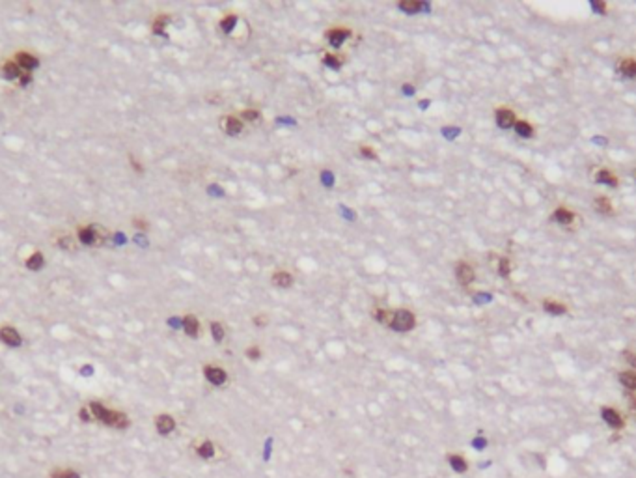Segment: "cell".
I'll use <instances>...</instances> for the list:
<instances>
[{"label": "cell", "mask_w": 636, "mask_h": 478, "mask_svg": "<svg viewBox=\"0 0 636 478\" xmlns=\"http://www.w3.org/2000/svg\"><path fill=\"white\" fill-rule=\"evenodd\" d=\"M88 407H90V413H91V418H97V420H101L107 426H112V428H118V430H123L129 426V417L125 413H121V411H114V409L105 407L99 402H91Z\"/></svg>", "instance_id": "6da1fadb"}, {"label": "cell", "mask_w": 636, "mask_h": 478, "mask_svg": "<svg viewBox=\"0 0 636 478\" xmlns=\"http://www.w3.org/2000/svg\"><path fill=\"white\" fill-rule=\"evenodd\" d=\"M388 327L392 331H396V333H409V331H412L416 327V316H414V312H410L407 309L394 310Z\"/></svg>", "instance_id": "7a4b0ae2"}, {"label": "cell", "mask_w": 636, "mask_h": 478, "mask_svg": "<svg viewBox=\"0 0 636 478\" xmlns=\"http://www.w3.org/2000/svg\"><path fill=\"white\" fill-rule=\"evenodd\" d=\"M77 236H79L80 243H84V245H101V243H105L109 232L99 224H90V226H80Z\"/></svg>", "instance_id": "3957f363"}, {"label": "cell", "mask_w": 636, "mask_h": 478, "mask_svg": "<svg viewBox=\"0 0 636 478\" xmlns=\"http://www.w3.org/2000/svg\"><path fill=\"white\" fill-rule=\"evenodd\" d=\"M192 450H194V454L200 459H205V461H211V459L217 456V445L213 441H209V439L194 441L192 443Z\"/></svg>", "instance_id": "277c9868"}, {"label": "cell", "mask_w": 636, "mask_h": 478, "mask_svg": "<svg viewBox=\"0 0 636 478\" xmlns=\"http://www.w3.org/2000/svg\"><path fill=\"white\" fill-rule=\"evenodd\" d=\"M204 376L207 379L211 385L215 387H222L226 381H228V372L222 368V366H217V364H207L204 366Z\"/></svg>", "instance_id": "5b68a950"}, {"label": "cell", "mask_w": 636, "mask_h": 478, "mask_svg": "<svg viewBox=\"0 0 636 478\" xmlns=\"http://www.w3.org/2000/svg\"><path fill=\"white\" fill-rule=\"evenodd\" d=\"M601 417H603V420H605L612 430H623L625 428V418H623V415H621L617 409L603 407L601 409Z\"/></svg>", "instance_id": "8992f818"}, {"label": "cell", "mask_w": 636, "mask_h": 478, "mask_svg": "<svg viewBox=\"0 0 636 478\" xmlns=\"http://www.w3.org/2000/svg\"><path fill=\"white\" fill-rule=\"evenodd\" d=\"M455 277H457L459 284L467 288V286H470V284L474 282L476 273H474V267H472L470 263H467V262H459L457 265H455Z\"/></svg>", "instance_id": "52a82bcc"}, {"label": "cell", "mask_w": 636, "mask_h": 478, "mask_svg": "<svg viewBox=\"0 0 636 478\" xmlns=\"http://www.w3.org/2000/svg\"><path fill=\"white\" fill-rule=\"evenodd\" d=\"M495 118H497L498 127H502V129L515 127V121H517V118H515V112H513L511 109H507V107H500V109H497V112H495Z\"/></svg>", "instance_id": "ba28073f"}, {"label": "cell", "mask_w": 636, "mask_h": 478, "mask_svg": "<svg viewBox=\"0 0 636 478\" xmlns=\"http://www.w3.org/2000/svg\"><path fill=\"white\" fill-rule=\"evenodd\" d=\"M155 428L160 435H170L176 430V418L168 415V413H160L155 417Z\"/></svg>", "instance_id": "9c48e42d"}, {"label": "cell", "mask_w": 636, "mask_h": 478, "mask_svg": "<svg viewBox=\"0 0 636 478\" xmlns=\"http://www.w3.org/2000/svg\"><path fill=\"white\" fill-rule=\"evenodd\" d=\"M446 459H448V463H450V467L454 469L455 473H459V475H465L468 469H470V463H468V459L465 458L463 454L452 452V454H448L446 456Z\"/></svg>", "instance_id": "30bf717a"}, {"label": "cell", "mask_w": 636, "mask_h": 478, "mask_svg": "<svg viewBox=\"0 0 636 478\" xmlns=\"http://www.w3.org/2000/svg\"><path fill=\"white\" fill-rule=\"evenodd\" d=\"M325 36H327V40L330 41V45L332 47H340L343 41L347 40L349 36H351V30H347V28H330V30H327L325 32Z\"/></svg>", "instance_id": "8fae6325"}, {"label": "cell", "mask_w": 636, "mask_h": 478, "mask_svg": "<svg viewBox=\"0 0 636 478\" xmlns=\"http://www.w3.org/2000/svg\"><path fill=\"white\" fill-rule=\"evenodd\" d=\"M617 73L625 79H636V60L621 58L617 62Z\"/></svg>", "instance_id": "7c38bea8"}, {"label": "cell", "mask_w": 636, "mask_h": 478, "mask_svg": "<svg viewBox=\"0 0 636 478\" xmlns=\"http://www.w3.org/2000/svg\"><path fill=\"white\" fill-rule=\"evenodd\" d=\"M183 331H185V335H189L190 338H198L200 336V321L194 314H187L183 318Z\"/></svg>", "instance_id": "4fadbf2b"}, {"label": "cell", "mask_w": 636, "mask_h": 478, "mask_svg": "<svg viewBox=\"0 0 636 478\" xmlns=\"http://www.w3.org/2000/svg\"><path fill=\"white\" fill-rule=\"evenodd\" d=\"M222 129L228 133L229 137H235L243 131V121L235 116H224L222 118Z\"/></svg>", "instance_id": "5bb4252c"}, {"label": "cell", "mask_w": 636, "mask_h": 478, "mask_svg": "<svg viewBox=\"0 0 636 478\" xmlns=\"http://www.w3.org/2000/svg\"><path fill=\"white\" fill-rule=\"evenodd\" d=\"M0 340H2L4 344H8V346H21V342H23L21 335L13 327H2L0 329Z\"/></svg>", "instance_id": "9a60e30c"}, {"label": "cell", "mask_w": 636, "mask_h": 478, "mask_svg": "<svg viewBox=\"0 0 636 478\" xmlns=\"http://www.w3.org/2000/svg\"><path fill=\"white\" fill-rule=\"evenodd\" d=\"M17 66H19L21 70H26V71H30V70H34V68H38V58L36 56H32V54H28V52H17V56H15V60H13Z\"/></svg>", "instance_id": "2e32d148"}, {"label": "cell", "mask_w": 636, "mask_h": 478, "mask_svg": "<svg viewBox=\"0 0 636 478\" xmlns=\"http://www.w3.org/2000/svg\"><path fill=\"white\" fill-rule=\"evenodd\" d=\"M552 220H556V222L564 224V226H569L575 220V213L567 208H556L554 213H552Z\"/></svg>", "instance_id": "e0dca14e"}, {"label": "cell", "mask_w": 636, "mask_h": 478, "mask_svg": "<svg viewBox=\"0 0 636 478\" xmlns=\"http://www.w3.org/2000/svg\"><path fill=\"white\" fill-rule=\"evenodd\" d=\"M271 280H273V284H276L278 288H289V286L293 284V275L288 273V271H276V273L271 277Z\"/></svg>", "instance_id": "ac0fdd59"}, {"label": "cell", "mask_w": 636, "mask_h": 478, "mask_svg": "<svg viewBox=\"0 0 636 478\" xmlns=\"http://www.w3.org/2000/svg\"><path fill=\"white\" fill-rule=\"evenodd\" d=\"M543 309L547 310L548 314H552V316H562V314H566L567 312L566 305L558 303V301H554V299H545V301H543Z\"/></svg>", "instance_id": "d6986e66"}, {"label": "cell", "mask_w": 636, "mask_h": 478, "mask_svg": "<svg viewBox=\"0 0 636 478\" xmlns=\"http://www.w3.org/2000/svg\"><path fill=\"white\" fill-rule=\"evenodd\" d=\"M619 381H621V385L627 388V390H631V392H635L636 390V372L635 370H625V372H621L619 374Z\"/></svg>", "instance_id": "ffe728a7"}, {"label": "cell", "mask_w": 636, "mask_h": 478, "mask_svg": "<svg viewBox=\"0 0 636 478\" xmlns=\"http://www.w3.org/2000/svg\"><path fill=\"white\" fill-rule=\"evenodd\" d=\"M515 131L519 133V137H522V139H532L534 137V127H532V123L526 121V120H517L515 121Z\"/></svg>", "instance_id": "44dd1931"}, {"label": "cell", "mask_w": 636, "mask_h": 478, "mask_svg": "<svg viewBox=\"0 0 636 478\" xmlns=\"http://www.w3.org/2000/svg\"><path fill=\"white\" fill-rule=\"evenodd\" d=\"M595 178H597V181H599V183H605V185H610V187H616V185H617L616 174H614V172H610V170H607V168L599 170Z\"/></svg>", "instance_id": "7402d4cb"}, {"label": "cell", "mask_w": 636, "mask_h": 478, "mask_svg": "<svg viewBox=\"0 0 636 478\" xmlns=\"http://www.w3.org/2000/svg\"><path fill=\"white\" fill-rule=\"evenodd\" d=\"M2 71H4V75L8 77V79H19V77H23L24 73H21V68L13 62V60H10V62H6L4 64V68H2Z\"/></svg>", "instance_id": "603a6c76"}, {"label": "cell", "mask_w": 636, "mask_h": 478, "mask_svg": "<svg viewBox=\"0 0 636 478\" xmlns=\"http://www.w3.org/2000/svg\"><path fill=\"white\" fill-rule=\"evenodd\" d=\"M399 8L407 13H416L424 8V2L422 0H401L399 2Z\"/></svg>", "instance_id": "cb8c5ba5"}, {"label": "cell", "mask_w": 636, "mask_h": 478, "mask_svg": "<svg viewBox=\"0 0 636 478\" xmlns=\"http://www.w3.org/2000/svg\"><path fill=\"white\" fill-rule=\"evenodd\" d=\"M43 263H45V258H43L41 252H34V254L28 256V260H26V267H28L30 271H40V269L43 267Z\"/></svg>", "instance_id": "d4e9b609"}, {"label": "cell", "mask_w": 636, "mask_h": 478, "mask_svg": "<svg viewBox=\"0 0 636 478\" xmlns=\"http://www.w3.org/2000/svg\"><path fill=\"white\" fill-rule=\"evenodd\" d=\"M323 62L327 64L328 68H334V70H338V68H341V66H343V62H345V56H341V54H330V52H327V54L323 56Z\"/></svg>", "instance_id": "484cf974"}, {"label": "cell", "mask_w": 636, "mask_h": 478, "mask_svg": "<svg viewBox=\"0 0 636 478\" xmlns=\"http://www.w3.org/2000/svg\"><path fill=\"white\" fill-rule=\"evenodd\" d=\"M224 335H226V331H224V327H222V323H219V321H211V336H213V340H215V342H222V340H224Z\"/></svg>", "instance_id": "4316f807"}, {"label": "cell", "mask_w": 636, "mask_h": 478, "mask_svg": "<svg viewBox=\"0 0 636 478\" xmlns=\"http://www.w3.org/2000/svg\"><path fill=\"white\" fill-rule=\"evenodd\" d=\"M595 208L601 213H612V202L607 196H597L595 198Z\"/></svg>", "instance_id": "83f0119b"}, {"label": "cell", "mask_w": 636, "mask_h": 478, "mask_svg": "<svg viewBox=\"0 0 636 478\" xmlns=\"http://www.w3.org/2000/svg\"><path fill=\"white\" fill-rule=\"evenodd\" d=\"M170 21L168 15H157L155 21H153V34H162L164 32V26L166 23Z\"/></svg>", "instance_id": "f1b7e54d"}, {"label": "cell", "mask_w": 636, "mask_h": 478, "mask_svg": "<svg viewBox=\"0 0 636 478\" xmlns=\"http://www.w3.org/2000/svg\"><path fill=\"white\" fill-rule=\"evenodd\" d=\"M390 318H392V312H388V310H383V309L373 310V319L379 321V323H383V325H388Z\"/></svg>", "instance_id": "f546056e"}, {"label": "cell", "mask_w": 636, "mask_h": 478, "mask_svg": "<svg viewBox=\"0 0 636 478\" xmlns=\"http://www.w3.org/2000/svg\"><path fill=\"white\" fill-rule=\"evenodd\" d=\"M235 23H237V17L235 15H226L224 19L220 21V28H222V32H231L233 30V26H235Z\"/></svg>", "instance_id": "4dcf8cb0"}, {"label": "cell", "mask_w": 636, "mask_h": 478, "mask_svg": "<svg viewBox=\"0 0 636 478\" xmlns=\"http://www.w3.org/2000/svg\"><path fill=\"white\" fill-rule=\"evenodd\" d=\"M245 355H247L250 360H259V358H261V348L256 346V344H254V346H249L247 351H245Z\"/></svg>", "instance_id": "1f68e13d"}, {"label": "cell", "mask_w": 636, "mask_h": 478, "mask_svg": "<svg viewBox=\"0 0 636 478\" xmlns=\"http://www.w3.org/2000/svg\"><path fill=\"white\" fill-rule=\"evenodd\" d=\"M241 116H243V120H247V121H258V120H259V112H258V110L247 109V110H243V112H241Z\"/></svg>", "instance_id": "d6a6232c"}, {"label": "cell", "mask_w": 636, "mask_h": 478, "mask_svg": "<svg viewBox=\"0 0 636 478\" xmlns=\"http://www.w3.org/2000/svg\"><path fill=\"white\" fill-rule=\"evenodd\" d=\"M498 273H500L502 277H507V275H509V260L507 258L500 260V263H498Z\"/></svg>", "instance_id": "836d02e7"}, {"label": "cell", "mask_w": 636, "mask_h": 478, "mask_svg": "<svg viewBox=\"0 0 636 478\" xmlns=\"http://www.w3.org/2000/svg\"><path fill=\"white\" fill-rule=\"evenodd\" d=\"M50 478H79V475L75 471H56Z\"/></svg>", "instance_id": "e575fe53"}, {"label": "cell", "mask_w": 636, "mask_h": 478, "mask_svg": "<svg viewBox=\"0 0 636 478\" xmlns=\"http://www.w3.org/2000/svg\"><path fill=\"white\" fill-rule=\"evenodd\" d=\"M360 153H362L364 157H368V159H377V153H375V149L369 148V146H360Z\"/></svg>", "instance_id": "d590c367"}, {"label": "cell", "mask_w": 636, "mask_h": 478, "mask_svg": "<svg viewBox=\"0 0 636 478\" xmlns=\"http://www.w3.org/2000/svg\"><path fill=\"white\" fill-rule=\"evenodd\" d=\"M623 358H625L633 368H636V353L635 351H623Z\"/></svg>", "instance_id": "8d00e7d4"}, {"label": "cell", "mask_w": 636, "mask_h": 478, "mask_svg": "<svg viewBox=\"0 0 636 478\" xmlns=\"http://www.w3.org/2000/svg\"><path fill=\"white\" fill-rule=\"evenodd\" d=\"M254 325H258V327H265L269 323V319H267V316L265 314H258V316H254Z\"/></svg>", "instance_id": "74e56055"}, {"label": "cell", "mask_w": 636, "mask_h": 478, "mask_svg": "<svg viewBox=\"0 0 636 478\" xmlns=\"http://www.w3.org/2000/svg\"><path fill=\"white\" fill-rule=\"evenodd\" d=\"M133 224H135V226H136V228H140V230H148V228H149L148 220H144V219H138V217H135V219H133Z\"/></svg>", "instance_id": "f35d334b"}, {"label": "cell", "mask_w": 636, "mask_h": 478, "mask_svg": "<svg viewBox=\"0 0 636 478\" xmlns=\"http://www.w3.org/2000/svg\"><path fill=\"white\" fill-rule=\"evenodd\" d=\"M591 8H593L595 11H599V13H605V11H607V4H605V2H601V0H597V2H593V4H591Z\"/></svg>", "instance_id": "ab89813d"}, {"label": "cell", "mask_w": 636, "mask_h": 478, "mask_svg": "<svg viewBox=\"0 0 636 478\" xmlns=\"http://www.w3.org/2000/svg\"><path fill=\"white\" fill-rule=\"evenodd\" d=\"M403 90H405V94H407V96H412V94H414V86H410V84H405V86H403Z\"/></svg>", "instance_id": "60d3db41"}, {"label": "cell", "mask_w": 636, "mask_h": 478, "mask_svg": "<svg viewBox=\"0 0 636 478\" xmlns=\"http://www.w3.org/2000/svg\"><path fill=\"white\" fill-rule=\"evenodd\" d=\"M631 409H633V413L636 417V396H631Z\"/></svg>", "instance_id": "b9f144b4"}]
</instances>
